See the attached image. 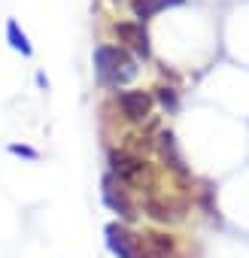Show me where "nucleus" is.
<instances>
[{"label":"nucleus","mask_w":249,"mask_h":258,"mask_svg":"<svg viewBox=\"0 0 249 258\" xmlns=\"http://www.w3.org/2000/svg\"><path fill=\"white\" fill-rule=\"evenodd\" d=\"M109 161H112V170H115L121 179H128V182H137L140 173L146 170L143 161H137V158H131V155H125V152H112Z\"/></svg>","instance_id":"5"},{"label":"nucleus","mask_w":249,"mask_h":258,"mask_svg":"<svg viewBox=\"0 0 249 258\" xmlns=\"http://www.w3.org/2000/svg\"><path fill=\"white\" fill-rule=\"evenodd\" d=\"M176 4H182V0H131V10H134V16L137 19H152V16H158L161 10H167V7H176Z\"/></svg>","instance_id":"6"},{"label":"nucleus","mask_w":249,"mask_h":258,"mask_svg":"<svg viewBox=\"0 0 249 258\" xmlns=\"http://www.w3.org/2000/svg\"><path fill=\"white\" fill-rule=\"evenodd\" d=\"M7 40H10V46H13L16 52H22V55H31V43H28L25 31H22L16 22H10V25H7Z\"/></svg>","instance_id":"7"},{"label":"nucleus","mask_w":249,"mask_h":258,"mask_svg":"<svg viewBox=\"0 0 249 258\" xmlns=\"http://www.w3.org/2000/svg\"><path fill=\"white\" fill-rule=\"evenodd\" d=\"M94 70H97L103 85H125L137 76L134 58L118 46H100L94 52Z\"/></svg>","instance_id":"1"},{"label":"nucleus","mask_w":249,"mask_h":258,"mask_svg":"<svg viewBox=\"0 0 249 258\" xmlns=\"http://www.w3.org/2000/svg\"><path fill=\"white\" fill-rule=\"evenodd\" d=\"M158 100H161L164 106H170V109H176V94H173L170 88H158Z\"/></svg>","instance_id":"8"},{"label":"nucleus","mask_w":249,"mask_h":258,"mask_svg":"<svg viewBox=\"0 0 249 258\" xmlns=\"http://www.w3.org/2000/svg\"><path fill=\"white\" fill-rule=\"evenodd\" d=\"M112 34L121 40V43H128L137 55H149V37H146V31H143V25L140 22H121V25H115L112 28Z\"/></svg>","instance_id":"4"},{"label":"nucleus","mask_w":249,"mask_h":258,"mask_svg":"<svg viewBox=\"0 0 249 258\" xmlns=\"http://www.w3.org/2000/svg\"><path fill=\"white\" fill-rule=\"evenodd\" d=\"M118 106L125 112V118H131V121H140L149 115L152 109V97L146 91H121L118 94Z\"/></svg>","instance_id":"3"},{"label":"nucleus","mask_w":249,"mask_h":258,"mask_svg":"<svg viewBox=\"0 0 249 258\" xmlns=\"http://www.w3.org/2000/svg\"><path fill=\"white\" fill-rule=\"evenodd\" d=\"M106 240H109V249L118 255V258H152V252L146 249L143 237H134L118 225H109L106 228Z\"/></svg>","instance_id":"2"},{"label":"nucleus","mask_w":249,"mask_h":258,"mask_svg":"<svg viewBox=\"0 0 249 258\" xmlns=\"http://www.w3.org/2000/svg\"><path fill=\"white\" fill-rule=\"evenodd\" d=\"M10 152L13 155H25V158H37V152L31 146H10Z\"/></svg>","instance_id":"9"}]
</instances>
